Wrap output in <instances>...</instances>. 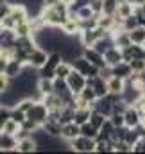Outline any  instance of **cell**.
<instances>
[{
    "label": "cell",
    "mask_w": 145,
    "mask_h": 154,
    "mask_svg": "<svg viewBox=\"0 0 145 154\" xmlns=\"http://www.w3.org/2000/svg\"><path fill=\"white\" fill-rule=\"evenodd\" d=\"M68 11H70V5L63 0H57L56 4H50V5H43L39 16L43 18V22L50 27H63V23L70 18L68 16Z\"/></svg>",
    "instance_id": "cell-1"
},
{
    "label": "cell",
    "mask_w": 145,
    "mask_h": 154,
    "mask_svg": "<svg viewBox=\"0 0 145 154\" xmlns=\"http://www.w3.org/2000/svg\"><path fill=\"white\" fill-rule=\"evenodd\" d=\"M111 31H106V29H102V27H93V29H86V31H81V34H79V39H81V45L82 47H93L97 41L100 38H104V36H108Z\"/></svg>",
    "instance_id": "cell-2"
},
{
    "label": "cell",
    "mask_w": 145,
    "mask_h": 154,
    "mask_svg": "<svg viewBox=\"0 0 145 154\" xmlns=\"http://www.w3.org/2000/svg\"><path fill=\"white\" fill-rule=\"evenodd\" d=\"M70 147L75 152H95V149H97V138H90V136L79 134L77 138L70 140Z\"/></svg>",
    "instance_id": "cell-3"
},
{
    "label": "cell",
    "mask_w": 145,
    "mask_h": 154,
    "mask_svg": "<svg viewBox=\"0 0 145 154\" xmlns=\"http://www.w3.org/2000/svg\"><path fill=\"white\" fill-rule=\"evenodd\" d=\"M70 63H72V66L75 68V70H79L81 74H84L86 77H95V75H99V74H100V68H99V66H95L93 63H90L82 54H81V56H77V57H73Z\"/></svg>",
    "instance_id": "cell-4"
},
{
    "label": "cell",
    "mask_w": 145,
    "mask_h": 154,
    "mask_svg": "<svg viewBox=\"0 0 145 154\" xmlns=\"http://www.w3.org/2000/svg\"><path fill=\"white\" fill-rule=\"evenodd\" d=\"M66 82H68V86H70V90H72L73 93L79 95V93L88 86V77L84 75V74H81L79 70L73 68L72 72H70V75L66 77Z\"/></svg>",
    "instance_id": "cell-5"
},
{
    "label": "cell",
    "mask_w": 145,
    "mask_h": 154,
    "mask_svg": "<svg viewBox=\"0 0 145 154\" xmlns=\"http://www.w3.org/2000/svg\"><path fill=\"white\" fill-rule=\"evenodd\" d=\"M27 118H31V120L38 122L39 125H41L43 122H47V118H48V108L45 106V102H43V100H36L34 106L29 109Z\"/></svg>",
    "instance_id": "cell-6"
},
{
    "label": "cell",
    "mask_w": 145,
    "mask_h": 154,
    "mask_svg": "<svg viewBox=\"0 0 145 154\" xmlns=\"http://www.w3.org/2000/svg\"><path fill=\"white\" fill-rule=\"evenodd\" d=\"M47 59H48V52L47 50H43L41 47H36L31 54H29V59H27V65L29 66H32V68H41L45 63H47Z\"/></svg>",
    "instance_id": "cell-7"
},
{
    "label": "cell",
    "mask_w": 145,
    "mask_h": 154,
    "mask_svg": "<svg viewBox=\"0 0 145 154\" xmlns=\"http://www.w3.org/2000/svg\"><path fill=\"white\" fill-rule=\"evenodd\" d=\"M124 118H125V125L134 129L142 124V111L134 106V104H129V108L124 111Z\"/></svg>",
    "instance_id": "cell-8"
},
{
    "label": "cell",
    "mask_w": 145,
    "mask_h": 154,
    "mask_svg": "<svg viewBox=\"0 0 145 154\" xmlns=\"http://www.w3.org/2000/svg\"><path fill=\"white\" fill-rule=\"evenodd\" d=\"M124 52V59L129 63L133 59H145V47L143 45H138V43H131L127 45L125 48H122Z\"/></svg>",
    "instance_id": "cell-9"
},
{
    "label": "cell",
    "mask_w": 145,
    "mask_h": 154,
    "mask_svg": "<svg viewBox=\"0 0 145 154\" xmlns=\"http://www.w3.org/2000/svg\"><path fill=\"white\" fill-rule=\"evenodd\" d=\"M88 86H91L97 93V97H106L109 93L108 88V81L102 75H95V77H88Z\"/></svg>",
    "instance_id": "cell-10"
},
{
    "label": "cell",
    "mask_w": 145,
    "mask_h": 154,
    "mask_svg": "<svg viewBox=\"0 0 145 154\" xmlns=\"http://www.w3.org/2000/svg\"><path fill=\"white\" fill-rule=\"evenodd\" d=\"M82 56L90 61V63H93L95 66H99V68H104V66H108V63H106V59H104V54H100V52H97L93 47H84V50H82Z\"/></svg>",
    "instance_id": "cell-11"
},
{
    "label": "cell",
    "mask_w": 145,
    "mask_h": 154,
    "mask_svg": "<svg viewBox=\"0 0 145 154\" xmlns=\"http://www.w3.org/2000/svg\"><path fill=\"white\" fill-rule=\"evenodd\" d=\"M113 100L109 99V95H106V97H99L95 102H93V109L95 111H99V113H102V115H106L109 118V116L113 115Z\"/></svg>",
    "instance_id": "cell-12"
},
{
    "label": "cell",
    "mask_w": 145,
    "mask_h": 154,
    "mask_svg": "<svg viewBox=\"0 0 145 154\" xmlns=\"http://www.w3.org/2000/svg\"><path fill=\"white\" fill-rule=\"evenodd\" d=\"M18 147V138L14 134L9 133H0V152H9V151H16Z\"/></svg>",
    "instance_id": "cell-13"
},
{
    "label": "cell",
    "mask_w": 145,
    "mask_h": 154,
    "mask_svg": "<svg viewBox=\"0 0 145 154\" xmlns=\"http://www.w3.org/2000/svg\"><path fill=\"white\" fill-rule=\"evenodd\" d=\"M104 59H106L108 66H115V65H118V63L125 61V59H124V52H122V48H120V47H116V45H113L109 50L104 52Z\"/></svg>",
    "instance_id": "cell-14"
},
{
    "label": "cell",
    "mask_w": 145,
    "mask_h": 154,
    "mask_svg": "<svg viewBox=\"0 0 145 154\" xmlns=\"http://www.w3.org/2000/svg\"><path fill=\"white\" fill-rule=\"evenodd\" d=\"M81 134V125L77 124V122H66V124H63V127H61V138H65L66 142H70L73 138H77Z\"/></svg>",
    "instance_id": "cell-15"
},
{
    "label": "cell",
    "mask_w": 145,
    "mask_h": 154,
    "mask_svg": "<svg viewBox=\"0 0 145 154\" xmlns=\"http://www.w3.org/2000/svg\"><path fill=\"white\" fill-rule=\"evenodd\" d=\"M61 127H63V124H61L59 120H54V118H47V122L41 124V129H43L47 134H50L52 138L61 136Z\"/></svg>",
    "instance_id": "cell-16"
},
{
    "label": "cell",
    "mask_w": 145,
    "mask_h": 154,
    "mask_svg": "<svg viewBox=\"0 0 145 154\" xmlns=\"http://www.w3.org/2000/svg\"><path fill=\"white\" fill-rule=\"evenodd\" d=\"M38 145H39L38 140L29 134V136L18 140V147H16V151H18V152H23V154L25 152H34V151L38 149Z\"/></svg>",
    "instance_id": "cell-17"
},
{
    "label": "cell",
    "mask_w": 145,
    "mask_h": 154,
    "mask_svg": "<svg viewBox=\"0 0 145 154\" xmlns=\"http://www.w3.org/2000/svg\"><path fill=\"white\" fill-rule=\"evenodd\" d=\"M111 74L116 77H122V79H129V77L133 75V68H131V65L127 63V61H122V63H118V65H115V66H111Z\"/></svg>",
    "instance_id": "cell-18"
},
{
    "label": "cell",
    "mask_w": 145,
    "mask_h": 154,
    "mask_svg": "<svg viewBox=\"0 0 145 154\" xmlns=\"http://www.w3.org/2000/svg\"><path fill=\"white\" fill-rule=\"evenodd\" d=\"M23 66H25V63H22L20 59L13 57V59H9V65H7V70H5V74L11 77V79H16V77L22 75V72H23Z\"/></svg>",
    "instance_id": "cell-19"
},
{
    "label": "cell",
    "mask_w": 145,
    "mask_h": 154,
    "mask_svg": "<svg viewBox=\"0 0 145 154\" xmlns=\"http://www.w3.org/2000/svg\"><path fill=\"white\" fill-rule=\"evenodd\" d=\"M61 31H63V34H65V36H77V34H81L79 20H77V18H68V20L63 23Z\"/></svg>",
    "instance_id": "cell-20"
},
{
    "label": "cell",
    "mask_w": 145,
    "mask_h": 154,
    "mask_svg": "<svg viewBox=\"0 0 145 154\" xmlns=\"http://www.w3.org/2000/svg\"><path fill=\"white\" fill-rule=\"evenodd\" d=\"M125 79L122 77H116V75H111L108 79V88H109V93H124L125 90Z\"/></svg>",
    "instance_id": "cell-21"
},
{
    "label": "cell",
    "mask_w": 145,
    "mask_h": 154,
    "mask_svg": "<svg viewBox=\"0 0 145 154\" xmlns=\"http://www.w3.org/2000/svg\"><path fill=\"white\" fill-rule=\"evenodd\" d=\"M91 113H93V108H75V111H73V122H77L79 125H82V124L90 122Z\"/></svg>",
    "instance_id": "cell-22"
},
{
    "label": "cell",
    "mask_w": 145,
    "mask_h": 154,
    "mask_svg": "<svg viewBox=\"0 0 145 154\" xmlns=\"http://www.w3.org/2000/svg\"><path fill=\"white\" fill-rule=\"evenodd\" d=\"M38 93H39L41 97L54 93V79H45V77H39V81H38Z\"/></svg>",
    "instance_id": "cell-23"
},
{
    "label": "cell",
    "mask_w": 145,
    "mask_h": 154,
    "mask_svg": "<svg viewBox=\"0 0 145 154\" xmlns=\"http://www.w3.org/2000/svg\"><path fill=\"white\" fill-rule=\"evenodd\" d=\"M113 133H115V125H113V122L108 118V120L102 124V127L99 129L97 140H111V138H113Z\"/></svg>",
    "instance_id": "cell-24"
},
{
    "label": "cell",
    "mask_w": 145,
    "mask_h": 154,
    "mask_svg": "<svg viewBox=\"0 0 145 154\" xmlns=\"http://www.w3.org/2000/svg\"><path fill=\"white\" fill-rule=\"evenodd\" d=\"M127 32H129L133 43H138V45L145 47V25H138V27H134L133 31H127Z\"/></svg>",
    "instance_id": "cell-25"
},
{
    "label": "cell",
    "mask_w": 145,
    "mask_h": 154,
    "mask_svg": "<svg viewBox=\"0 0 145 154\" xmlns=\"http://www.w3.org/2000/svg\"><path fill=\"white\" fill-rule=\"evenodd\" d=\"M134 9H136V7H134L131 2L120 0V2H118V9H116V14L122 16V18H127V16H131V14L134 13Z\"/></svg>",
    "instance_id": "cell-26"
},
{
    "label": "cell",
    "mask_w": 145,
    "mask_h": 154,
    "mask_svg": "<svg viewBox=\"0 0 145 154\" xmlns=\"http://www.w3.org/2000/svg\"><path fill=\"white\" fill-rule=\"evenodd\" d=\"M99 27H102L106 31H113L116 27L115 14H99Z\"/></svg>",
    "instance_id": "cell-27"
},
{
    "label": "cell",
    "mask_w": 145,
    "mask_h": 154,
    "mask_svg": "<svg viewBox=\"0 0 145 154\" xmlns=\"http://www.w3.org/2000/svg\"><path fill=\"white\" fill-rule=\"evenodd\" d=\"M77 97H79V99H82V100H84L86 104H90L91 108H93V102L99 99V97H97V93H95V90H93L91 86H86V88L77 95Z\"/></svg>",
    "instance_id": "cell-28"
},
{
    "label": "cell",
    "mask_w": 145,
    "mask_h": 154,
    "mask_svg": "<svg viewBox=\"0 0 145 154\" xmlns=\"http://www.w3.org/2000/svg\"><path fill=\"white\" fill-rule=\"evenodd\" d=\"M73 70L72 63L70 61H61L59 65H57V68H56V77H61V79H66V77L70 75V72Z\"/></svg>",
    "instance_id": "cell-29"
},
{
    "label": "cell",
    "mask_w": 145,
    "mask_h": 154,
    "mask_svg": "<svg viewBox=\"0 0 145 154\" xmlns=\"http://www.w3.org/2000/svg\"><path fill=\"white\" fill-rule=\"evenodd\" d=\"M14 32H16V36H18V38L32 36V34H34V32H32V27H31V23H29V20H27V22H23V23H18V25L14 27Z\"/></svg>",
    "instance_id": "cell-30"
},
{
    "label": "cell",
    "mask_w": 145,
    "mask_h": 154,
    "mask_svg": "<svg viewBox=\"0 0 145 154\" xmlns=\"http://www.w3.org/2000/svg\"><path fill=\"white\" fill-rule=\"evenodd\" d=\"M20 129H22V124H20V122H16L13 116H11V118L4 124V127H2V131H4V133H9V134H16Z\"/></svg>",
    "instance_id": "cell-31"
},
{
    "label": "cell",
    "mask_w": 145,
    "mask_h": 154,
    "mask_svg": "<svg viewBox=\"0 0 145 154\" xmlns=\"http://www.w3.org/2000/svg\"><path fill=\"white\" fill-rule=\"evenodd\" d=\"M75 16H77L79 20H88V18H93V16H95V11H93V9H91V5L88 4V5L79 7V9L75 11Z\"/></svg>",
    "instance_id": "cell-32"
},
{
    "label": "cell",
    "mask_w": 145,
    "mask_h": 154,
    "mask_svg": "<svg viewBox=\"0 0 145 154\" xmlns=\"http://www.w3.org/2000/svg\"><path fill=\"white\" fill-rule=\"evenodd\" d=\"M81 134L90 136V138H97V136H99V129H97L91 122H86V124L81 125Z\"/></svg>",
    "instance_id": "cell-33"
},
{
    "label": "cell",
    "mask_w": 145,
    "mask_h": 154,
    "mask_svg": "<svg viewBox=\"0 0 145 154\" xmlns=\"http://www.w3.org/2000/svg\"><path fill=\"white\" fill-rule=\"evenodd\" d=\"M118 2H120V0H104V5H102V14H116Z\"/></svg>",
    "instance_id": "cell-34"
},
{
    "label": "cell",
    "mask_w": 145,
    "mask_h": 154,
    "mask_svg": "<svg viewBox=\"0 0 145 154\" xmlns=\"http://www.w3.org/2000/svg\"><path fill=\"white\" fill-rule=\"evenodd\" d=\"M106 120H108V116L102 115V113H99V111H95V109H93V113H91V118H90V122H91V124H93V125H95L97 129H100V127H102V124H104Z\"/></svg>",
    "instance_id": "cell-35"
},
{
    "label": "cell",
    "mask_w": 145,
    "mask_h": 154,
    "mask_svg": "<svg viewBox=\"0 0 145 154\" xmlns=\"http://www.w3.org/2000/svg\"><path fill=\"white\" fill-rule=\"evenodd\" d=\"M140 138H142V134L136 131V127H134V129H131V127H129V131H127V134H125V142H127L131 147H134V143H136Z\"/></svg>",
    "instance_id": "cell-36"
},
{
    "label": "cell",
    "mask_w": 145,
    "mask_h": 154,
    "mask_svg": "<svg viewBox=\"0 0 145 154\" xmlns=\"http://www.w3.org/2000/svg\"><path fill=\"white\" fill-rule=\"evenodd\" d=\"M131 68H133V74H145V59H133L129 61Z\"/></svg>",
    "instance_id": "cell-37"
},
{
    "label": "cell",
    "mask_w": 145,
    "mask_h": 154,
    "mask_svg": "<svg viewBox=\"0 0 145 154\" xmlns=\"http://www.w3.org/2000/svg\"><path fill=\"white\" fill-rule=\"evenodd\" d=\"M11 7H13L11 2H7V0L0 2V22H4V18H7L11 14Z\"/></svg>",
    "instance_id": "cell-38"
},
{
    "label": "cell",
    "mask_w": 145,
    "mask_h": 154,
    "mask_svg": "<svg viewBox=\"0 0 145 154\" xmlns=\"http://www.w3.org/2000/svg\"><path fill=\"white\" fill-rule=\"evenodd\" d=\"M11 81H13V79L7 75V74H0V93H4V91H7V90H9Z\"/></svg>",
    "instance_id": "cell-39"
},
{
    "label": "cell",
    "mask_w": 145,
    "mask_h": 154,
    "mask_svg": "<svg viewBox=\"0 0 145 154\" xmlns=\"http://www.w3.org/2000/svg\"><path fill=\"white\" fill-rule=\"evenodd\" d=\"M109 120L113 122L115 127H120V125H125V118H124V113H113L109 116Z\"/></svg>",
    "instance_id": "cell-40"
},
{
    "label": "cell",
    "mask_w": 145,
    "mask_h": 154,
    "mask_svg": "<svg viewBox=\"0 0 145 154\" xmlns=\"http://www.w3.org/2000/svg\"><path fill=\"white\" fill-rule=\"evenodd\" d=\"M7 65H9V59H7L5 56H2V54H0V74H5Z\"/></svg>",
    "instance_id": "cell-41"
},
{
    "label": "cell",
    "mask_w": 145,
    "mask_h": 154,
    "mask_svg": "<svg viewBox=\"0 0 145 154\" xmlns=\"http://www.w3.org/2000/svg\"><path fill=\"white\" fill-rule=\"evenodd\" d=\"M127 2H131L134 7H142V5L145 4V0H127Z\"/></svg>",
    "instance_id": "cell-42"
},
{
    "label": "cell",
    "mask_w": 145,
    "mask_h": 154,
    "mask_svg": "<svg viewBox=\"0 0 145 154\" xmlns=\"http://www.w3.org/2000/svg\"><path fill=\"white\" fill-rule=\"evenodd\" d=\"M142 124L145 125V113H142Z\"/></svg>",
    "instance_id": "cell-43"
},
{
    "label": "cell",
    "mask_w": 145,
    "mask_h": 154,
    "mask_svg": "<svg viewBox=\"0 0 145 154\" xmlns=\"http://www.w3.org/2000/svg\"><path fill=\"white\" fill-rule=\"evenodd\" d=\"M63 2H66V4H72V2H75V0H63Z\"/></svg>",
    "instance_id": "cell-44"
},
{
    "label": "cell",
    "mask_w": 145,
    "mask_h": 154,
    "mask_svg": "<svg viewBox=\"0 0 145 154\" xmlns=\"http://www.w3.org/2000/svg\"><path fill=\"white\" fill-rule=\"evenodd\" d=\"M2 108H4V106H2V102H0V109H2Z\"/></svg>",
    "instance_id": "cell-45"
},
{
    "label": "cell",
    "mask_w": 145,
    "mask_h": 154,
    "mask_svg": "<svg viewBox=\"0 0 145 154\" xmlns=\"http://www.w3.org/2000/svg\"><path fill=\"white\" fill-rule=\"evenodd\" d=\"M100 2H104V0H100Z\"/></svg>",
    "instance_id": "cell-46"
},
{
    "label": "cell",
    "mask_w": 145,
    "mask_h": 154,
    "mask_svg": "<svg viewBox=\"0 0 145 154\" xmlns=\"http://www.w3.org/2000/svg\"><path fill=\"white\" fill-rule=\"evenodd\" d=\"M0 48H2V45H0Z\"/></svg>",
    "instance_id": "cell-47"
}]
</instances>
